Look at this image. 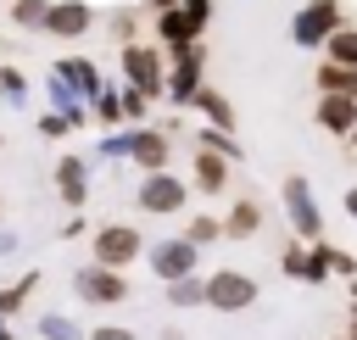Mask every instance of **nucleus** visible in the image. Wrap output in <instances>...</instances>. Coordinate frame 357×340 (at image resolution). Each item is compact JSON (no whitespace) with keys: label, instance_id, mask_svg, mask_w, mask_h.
Returning a JSON list of instances; mask_svg holds the SVG:
<instances>
[{"label":"nucleus","instance_id":"obj_1","mask_svg":"<svg viewBox=\"0 0 357 340\" xmlns=\"http://www.w3.org/2000/svg\"><path fill=\"white\" fill-rule=\"evenodd\" d=\"M206 17H212V6H206V0L167 6V11H162V22H156V33L167 39V50H173V56H184V50H195V33L206 28Z\"/></svg>","mask_w":357,"mask_h":340},{"label":"nucleus","instance_id":"obj_2","mask_svg":"<svg viewBox=\"0 0 357 340\" xmlns=\"http://www.w3.org/2000/svg\"><path fill=\"white\" fill-rule=\"evenodd\" d=\"M206 307H218V312H245V307H257V279H251V273H234V268L206 273Z\"/></svg>","mask_w":357,"mask_h":340},{"label":"nucleus","instance_id":"obj_3","mask_svg":"<svg viewBox=\"0 0 357 340\" xmlns=\"http://www.w3.org/2000/svg\"><path fill=\"white\" fill-rule=\"evenodd\" d=\"M184 178L178 173H145L139 178V212H151V217H173V212H184Z\"/></svg>","mask_w":357,"mask_h":340},{"label":"nucleus","instance_id":"obj_4","mask_svg":"<svg viewBox=\"0 0 357 340\" xmlns=\"http://www.w3.org/2000/svg\"><path fill=\"white\" fill-rule=\"evenodd\" d=\"M139 251H145V240H139L134 223H106V229H95V262H100V268H117V273H123Z\"/></svg>","mask_w":357,"mask_h":340},{"label":"nucleus","instance_id":"obj_5","mask_svg":"<svg viewBox=\"0 0 357 340\" xmlns=\"http://www.w3.org/2000/svg\"><path fill=\"white\" fill-rule=\"evenodd\" d=\"M73 290H78L89 307H117V301H128V279H123L117 268H100V262L78 268V273H73Z\"/></svg>","mask_w":357,"mask_h":340},{"label":"nucleus","instance_id":"obj_6","mask_svg":"<svg viewBox=\"0 0 357 340\" xmlns=\"http://www.w3.org/2000/svg\"><path fill=\"white\" fill-rule=\"evenodd\" d=\"M284 217H290L296 240H318L324 212H318V195H312V184H307V178H284Z\"/></svg>","mask_w":357,"mask_h":340},{"label":"nucleus","instance_id":"obj_7","mask_svg":"<svg viewBox=\"0 0 357 340\" xmlns=\"http://www.w3.org/2000/svg\"><path fill=\"white\" fill-rule=\"evenodd\" d=\"M340 28V6L335 0H312V6H301L296 11V22H290V39L301 45V50H312V45H329V33Z\"/></svg>","mask_w":357,"mask_h":340},{"label":"nucleus","instance_id":"obj_8","mask_svg":"<svg viewBox=\"0 0 357 340\" xmlns=\"http://www.w3.org/2000/svg\"><path fill=\"white\" fill-rule=\"evenodd\" d=\"M195 262H201V245H190V240H156L151 245V268H156V279H190L195 273Z\"/></svg>","mask_w":357,"mask_h":340},{"label":"nucleus","instance_id":"obj_9","mask_svg":"<svg viewBox=\"0 0 357 340\" xmlns=\"http://www.w3.org/2000/svg\"><path fill=\"white\" fill-rule=\"evenodd\" d=\"M123 78H128V89L156 95V89H162V61H156V50H151V45H123Z\"/></svg>","mask_w":357,"mask_h":340},{"label":"nucleus","instance_id":"obj_10","mask_svg":"<svg viewBox=\"0 0 357 340\" xmlns=\"http://www.w3.org/2000/svg\"><path fill=\"white\" fill-rule=\"evenodd\" d=\"M89 22H95V11H89L84 0H50L45 33H56V39H84V33H89Z\"/></svg>","mask_w":357,"mask_h":340},{"label":"nucleus","instance_id":"obj_11","mask_svg":"<svg viewBox=\"0 0 357 340\" xmlns=\"http://www.w3.org/2000/svg\"><path fill=\"white\" fill-rule=\"evenodd\" d=\"M162 89L173 95V106H190V100L201 95V50H184V56H178V67L162 78Z\"/></svg>","mask_w":357,"mask_h":340},{"label":"nucleus","instance_id":"obj_12","mask_svg":"<svg viewBox=\"0 0 357 340\" xmlns=\"http://www.w3.org/2000/svg\"><path fill=\"white\" fill-rule=\"evenodd\" d=\"M128 156H134V167L162 173V167H167V134H156V128H128Z\"/></svg>","mask_w":357,"mask_h":340},{"label":"nucleus","instance_id":"obj_13","mask_svg":"<svg viewBox=\"0 0 357 340\" xmlns=\"http://www.w3.org/2000/svg\"><path fill=\"white\" fill-rule=\"evenodd\" d=\"M56 78H67V84H73V95H84V100H95V95H100V67H95V61H84V56H61V61H56Z\"/></svg>","mask_w":357,"mask_h":340},{"label":"nucleus","instance_id":"obj_14","mask_svg":"<svg viewBox=\"0 0 357 340\" xmlns=\"http://www.w3.org/2000/svg\"><path fill=\"white\" fill-rule=\"evenodd\" d=\"M56 190H61L67 206H84V195H89V162H84V156H61V167H56Z\"/></svg>","mask_w":357,"mask_h":340},{"label":"nucleus","instance_id":"obj_15","mask_svg":"<svg viewBox=\"0 0 357 340\" xmlns=\"http://www.w3.org/2000/svg\"><path fill=\"white\" fill-rule=\"evenodd\" d=\"M318 123H324L329 134H351V128H357V100H351V95H324V100H318Z\"/></svg>","mask_w":357,"mask_h":340},{"label":"nucleus","instance_id":"obj_16","mask_svg":"<svg viewBox=\"0 0 357 340\" xmlns=\"http://www.w3.org/2000/svg\"><path fill=\"white\" fill-rule=\"evenodd\" d=\"M223 184H229V156H218V150H201V156H195V190L218 195Z\"/></svg>","mask_w":357,"mask_h":340},{"label":"nucleus","instance_id":"obj_17","mask_svg":"<svg viewBox=\"0 0 357 340\" xmlns=\"http://www.w3.org/2000/svg\"><path fill=\"white\" fill-rule=\"evenodd\" d=\"M284 273H290V279H307V284H324V273H329V268H324L312 251L290 245V251H284Z\"/></svg>","mask_w":357,"mask_h":340},{"label":"nucleus","instance_id":"obj_18","mask_svg":"<svg viewBox=\"0 0 357 340\" xmlns=\"http://www.w3.org/2000/svg\"><path fill=\"white\" fill-rule=\"evenodd\" d=\"M318 84H324V95H351V100H357V67L324 61V67H318Z\"/></svg>","mask_w":357,"mask_h":340},{"label":"nucleus","instance_id":"obj_19","mask_svg":"<svg viewBox=\"0 0 357 340\" xmlns=\"http://www.w3.org/2000/svg\"><path fill=\"white\" fill-rule=\"evenodd\" d=\"M33 290H39V268H28L22 279H11V284L0 290V318H11V312H17V307L33 295Z\"/></svg>","mask_w":357,"mask_h":340},{"label":"nucleus","instance_id":"obj_20","mask_svg":"<svg viewBox=\"0 0 357 340\" xmlns=\"http://www.w3.org/2000/svg\"><path fill=\"white\" fill-rule=\"evenodd\" d=\"M45 89H50V100H56V111H61V117H67L73 128H84V106H78V95H73V84H67V78H50Z\"/></svg>","mask_w":357,"mask_h":340},{"label":"nucleus","instance_id":"obj_21","mask_svg":"<svg viewBox=\"0 0 357 340\" xmlns=\"http://www.w3.org/2000/svg\"><path fill=\"white\" fill-rule=\"evenodd\" d=\"M167 307H206V279H173L167 284Z\"/></svg>","mask_w":357,"mask_h":340},{"label":"nucleus","instance_id":"obj_22","mask_svg":"<svg viewBox=\"0 0 357 340\" xmlns=\"http://www.w3.org/2000/svg\"><path fill=\"white\" fill-rule=\"evenodd\" d=\"M257 223H262V212H257V201H234V212H229V223H223V234H234V240H245V234H257Z\"/></svg>","mask_w":357,"mask_h":340},{"label":"nucleus","instance_id":"obj_23","mask_svg":"<svg viewBox=\"0 0 357 340\" xmlns=\"http://www.w3.org/2000/svg\"><path fill=\"white\" fill-rule=\"evenodd\" d=\"M195 106H201V111H206V117H212V123H218L223 134L234 128V106H229V100H223L218 89H201V95H195Z\"/></svg>","mask_w":357,"mask_h":340},{"label":"nucleus","instance_id":"obj_24","mask_svg":"<svg viewBox=\"0 0 357 340\" xmlns=\"http://www.w3.org/2000/svg\"><path fill=\"white\" fill-rule=\"evenodd\" d=\"M324 50H329V61H340V67H357V28H335Z\"/></svg>","mask_w":357,"mask_h":340},{"label":"nucleus","instance_id":"obj_25","mask_svg":"<svg viewBox=\"0 0 357 340\" xmlns=\"http://www.w3.org/2000/svg\"><path fill=\"white\" fill-rule=\"evenodd\" d=\"M50 17V0H11V22L17 28H45Z\"/></svg>","mask_w":357,"mask_h":340},{"label":"nucleus","instance_id":"obj_26","mask_svg":"<svg viewBox=\"0 0 357 340\" xmlns=\"http://www.w3.org/2000/svg\"><path fill=\"white\" fill-rule=\"evenodd\" d=\"M312 256H318V262H324L329 273H346V279H357V262H351V256H346L340 245H318V240H312Z\"/></svg>","mask_w":357,"mask_h":340},{"label":"nucleus","instance_id":"obj_27","mask_svg":"<svg viewBox=\"0 0 357 340\" xmlns=\"http://www.w3.org/2000/svg\"><path fill=\"white\" fill-rule=\"evenodd\" d=\"M39 334H45V340H84V329H78L73 318H61V312H45V318H39Z\"/></svg>","mask_w":357,"mask_h":340},{"label":"nucleus","instance_id":"obj_28","mask_svg":"<svg viewBox=\"0 0 357 340\" xmlns=\"http://www.w3.org/2000/svg\"><path fill=\"white\" fill-rule=\"evenodd\" d=\"M218 234H223V217H190V229H184L190 245H206V240H218Z\"/></svg>","mask_w":357,"mask_h":340},{"label":"nucleus","instance_id":"obj_29","mask_svg":"<svg viewBox=\"0 0 357 340\" xmlns=\"http://www.w3.org/2000/svg\"><path fill=\"white\" fill-rule=\"evenodd\" d=\"M201 150H218V156H229V162L240 156V150H234V139H229L223 128H206V134H201Z\"/></svg>","mask_w":357,"mask_h":340},{"label":"nucleus","instance_id":"obj_30","mask_svg":"<svg viewBox=\"0 0 357 340\" xmlns=\"http://www.w3.org/2000/svg\"><path fill=\"white\" fill-rule=\"evenodd\" d=\"M0 95H6L11 106H17L22 95H28V84H22V72H17V67H0Z\"/></svg>","mask_w":357,"mask_h":340},{"label":"nucleus","instance_id":"obj_31","mask_svg":"<svg viewBox=\"0 0 357 340\" xmlns=\"http://www.w3.org/2000/svg\"><path fill=\"white\" fill-rule=\"evenodd\" d=\"M117 111H123V95H106V89H100V95H95V117H100V123H117Z\"/></svg>","mask_w":357,"mask_h":340},{"label":"nucleus","instance_id":"obj_32","mask_svg":"<svg viewBox=\"0 0 357 340\" xmlns=\"http://www.w3.org/2000/svg\"><path fill=\"white\" fill-rule=\"evenodd\" d=\"M39 134H45V139H61V134H73V123H67L61 111H50V117H39Z\"/></svg>","mask_w":357,"mask_h":340},{"label":"nucleus","instance_id":"obj_33","mask_svg":"<svg viewBox=\"0 0 357 340\" xmlns=\"http://www.w3.org/2000/svg\"><path fill=\"white\" fill-rule=\"evenodd\" d=\"M84 340H134V329H123V323H100V329H89Z\"/></svg>","mask_w":357,"mask_h":340},{"label":"nucleus","instance_id":"obj_34","mask_svg":"<svg viewBox=\"0 0 357 340\" xmlns=\"http://www.w3.org/2000/svg\"><path fill=\"white\" fill-rule=\"evenodd\" d=\"M145 100H151V95H139V89H123V111H128L134 123L145 117Z\"/></svg>","mask_w":357,"mask_h":340},{"label":"nucleus","instance_id":"obj_35","mask_svg":"<svg viewBox=\"0 0 357 340\" xmlns=\"http://www.w3.org/2000/svg\"><path fill=\"white\" fill-rule=\"evenodd\" d=\"M100 150H106V156H128V134H117V139H106Z\"/></svg>","mask_w":357,"mask_h":340},{"label":"nucleus","instance_id":"obj_36","mask_svg":"<svg viewBox=\"0 0 357 340\" xmlns=\"http://www.w3.org/2000/svg\"><path fill=\"white\" fill-rule=\"evenodd\" d=\"M11 251H17V234H6V229H0V256H11Z\"/></svg>","mask_w":357,"mask_h":340},{"label":"nucleus","instance_id":"obj_37","mask_svg":"<svg viewBox=\"0 0 357 340\" xmlns=\"http://www.w3.org/2000/svg\"><path fill=\"white\" fill-rule=\"evenodd\" d=\"M346 212H351V223H357V190H346Z\"/></svg>","mask_w":357,"mask_h":340},{"label":"nucleus","instance_id":"obj_38","mask_svg":"<svg viewBox=\"0 0 357 340\" xmlns=\"http://www.w3.org/2000/svg\"><path fill=\"white\" fill-rule=\"evenodd\" d=\"M351 318H357V279H351Z\"/></svg>","mask_w":357,"mask_h":340},{"label":"nucleus","instance_id":"obj_39","mask_svg":"<svg viewBox=\"0 0 357 340\" xmlns=\"http://www.w3.org/2000/svg\"><path fill=\"white\" fill-rule=\"evenodd\" d=\"M151 6H162V11H167V6H184V0H151Z\"/></svg>","mask_w":357,"mask_h":340},{"label":"nucleus","instance_id":"obj_40","mask_svg":"<svg viewBox=\"0 0 357 340\" xmlns=\"http://www.w3.org/2000/svg\"><path fill=\"white\" fill-rule=\"evenodd\" d=\"M0 340H11V329H6V318H0Z\"/></svg>","mask_w":357,"mask_h":340},{"label":"nucleus","instance_id":"obj_41","mask_svg":"<svg viewBox=\"0 0 357 340\" xmlns=\"http://www.w3.org/2000/svg\"><path fill=\"white\" fill-rule=\"evenodd\" d=\"M346 340H357V318H351V334H346Z\"/></svg>","mask_w":357,"mask_h":340},{"label":"nucleus","instance_id":"obj_42","mask_svg":"<svg viewBox=\"0 0 357 340\" xmlns=\"http://www.w3.org/2000/svg\"><path fill=\"white\" fill-rule=\"evenodd\" d=\"M351 150H357V128H351Z\"/></svg>","mask_w":357,"mask_h":340},{"label":"nucleus","instance_id":"obj_43","mask_svg":"<svg viewBox=\"0 0 357 340\" xmlns=\"http://www.w3.org/2000/svg\"><path fill=\"white\" fill-rule=\"evenodd\" d=\"M0 217H6V201H0Z\"/></svg>","mask_w":357,"mask_h":340},{"label":"nucleus","instance_id":"obj_44","mask_svg":"<svg viewBox=\"0 0 357 340\" xmlns=\"http://www.w3.org/2000/svg\"><path fill=\"white\" fill-rule=\"evenodd\" d=\"M340 340H346V334H340Z\"/></svg>","mask_w":357,"mask_h":340}]
</instances>
